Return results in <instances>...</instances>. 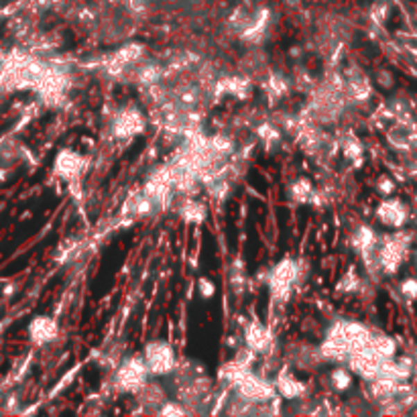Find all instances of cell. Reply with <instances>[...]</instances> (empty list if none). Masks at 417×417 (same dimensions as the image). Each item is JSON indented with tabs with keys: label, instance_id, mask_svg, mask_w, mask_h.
Listing matches in <instances>:
<instances>
[{
	"label": "cell",
	"instance_id": "obj_1",
	"mask_svg": "<svg viewBox=\"0 0 417 417\" xmlns=\"http://www.w3.org/2000/svg\"><path fill=\"white\" fill-rule=\"evenodd\" d=\"M368 334H371V326L357 320H336L334 324H330L324 334V340L320 344L326 362L346 364L348 358L352 357L360 346H364Z\"/></svg>",
	"mask_w": 417,
	"mask_h": 417
},
{
	"label": "cell",
	"instance_id": "obj_2",
	"mask_svg": "<svg viewBox=\"0 0 417 417\" xmlns=\"http://www.w3.org/2000/svg\"><path fill=\"white\" fill-rule=\"evenodd\" d=\"M299 271L298 261L285 257L281 259L275 267L267 271V281L265 285L269 287V296L273 301H277L279 305L287 303L291 296H293V289L299 283Z\"/></svg>",
	"mask_w": 417,
	"mask_h": 417
},
{
	"label": "cell",
	"instance_id": "obj_3",
	"mask_svg": "<svg viewBox=\"0 0 417 417\" xmlns=\"http://www.w3.org/2000/svg\"><path fill=\"white\" fill-rule=\"evenodd\" d=\"M153 379L145 364V358L141 357H128L122 358L117 368H114V389L120 393H128V395H137L141 389L147 385V381Z\"/></svg>",
	"mask_w": 417,
	"mask_h": 417
},
{
	"label": "cell",
	"instance_id": "obj_4",
	"mask_svg": "<svg viewBox=\"0 0 417 417\" xmlns=\"http://www.w3.org/2000/svg\"><path fill=\"white\" fill-rule=\"evenodd\" d=\"M143 358L145 364L149 368L153 379H163V377H171L178 368L179 360L176 355V348L167 342V340H149L143 348Z\"/></svg>",
	"mask_w": 417,
	"mask_h": 417
},
{
	"label": "cell",
	"instance_id": "obj_5",
	"mask_svg": "<svg viewBox=\"0 0 417 417\" xmlns=\"http://www.w3.org/2000/svg\"><path fill=\"white\" fill-rule=\"evenodd\" d=\"M232 391H235V395H239L244 401L255 403V405L271 403V401H275L279 397L275 383L269 381L267 377H263V375H257L253 368L248 373H244L239 381L232 385Z\"/></svg>",
	"mask_w": 417,
	"mask_h": 417
},
{
	"label": "cell",
	"instance_id": "obj_6",
	"mask_svg": "<svg viewBox=\"0 0 417 417\" xmlns=\"http://www.w3.org/2000/svg\"><path fill=\"white\" fill-rule=\"evenodd\" d=\"M409 244L411 239L405 232H395L383 237L379 242V265L381 273L385 275H395L401 265L405 263L407 255H409Z\"/></svg>",
	"mask_w": 417,
	"mask_h": 417
},
{
	"label": "cell",
	"instance_id": "obj_7",
	"mask_svg": "<svg viewBox=\"0 0 417 417\" xmlns=\"http://www.w3.org/2000/svg\"><path fill=\"white\" fill-rule=\"evenodd\" d=\"M285 364L296 368L299 373H316L326 364V358L322 355V348L312 342H291L285 348Z\"/></svg>",
	"mask_w": 417,
	"mask_h": 417
},
{
	"label": "cell",
	"instance_id": "obj_8",
	"mask_svg": "<svg viewBox=\"0 0 417 417\" xmlns=\"http://www.w3.org/2000/svg\"><path fill=\"white\" fill-rule=\"evenodd\" d=\"M145 126H147V119L143 110L135 106H126V108H120L112 119V137L119 141H133L135 137L145 133Z\"/></svg>",
	"mask_w": 417,
	"mask_h": 417
},
{
	"label": "cell",
	"instance_id": "obj_9",
	"mask_svg": "<svg viewBox=\"0 0 417 417\" xmlns=\"http://www.w3.org/2000/svg\"><path fill=\"white\" fill-rule=\"evenodd\" d=\"M275 389L277 395L285 401H303L307 395V385L296 375V368H291L289 364H283L277 368L275 373Z\"/></svg>",
	"mask_w": 417,
	"mask_h": 417
},
{
	"label": "cell",
	"instance_id": "obj_10",
	"mask_svg": "<svg viewBox=\"0 0 417 417\" xmlns=\"http://www.w3.org/2000/svg\"><path fill=\"white\" fill-rule=\"evenodd\" d=\"M88 167V161L84 155H80L78 151L74 149H61L53 161V171L56 176L61 178L67 183H76L78 179L84 176Z\"/></svg>",
	"mask_w": 417,
	"mask_h": 417
},
{
	"label": "cell",
	"instance_id": "obj_11",
	"mask_svg": "<svg viewBox=\"0 0 417 417\" xmlns=\"http://www.w3.org/2000/svg\"><path fill=\"white\" fill-rule=\"evenodd\" d=\"M375 218L393 230H399L407 224V218H409V208L403 200L399 198H393L387 196L379 202V206L375 210Z\"/></svg>",
	"mask_w": 417,
	"mask_h": 417
},
{
	"label": "cell",
	"instance_id": "obj_12",
	"mask_svg": "<svg viewBox=\"0 0 417 417\" xmlns=\"http://www.w3.org/2000/svg\"><path fill=\"white\" fill-rule=\"evenodd\" d=\"M242 340H244V346L250 348L253 352H257L259 357L271 352L273 346H275L273 330L269 328L267 324H263L261 320H250V322L244 326Z\"/></svg>",
	"mask_w": 417,
	"mask_h": 417
},
{
	"label": "cell",
	"instance_id": "obj_13",
	"mask_svg": "<svg viewBox=\"0 0 417 417\" xmlns=\"http://www.w3.org/2000/svg\"><path fill=\"white\" fill-rule=\"evenodd\" d=\"M344 92H346V100L352 102H366L373 96V82L368 78V74L358 67L350 65L344 74Z\"/></svg>",
	"mask_w": 417,
	"mask_h": 417
},
{
	"label": "cell",
	"instance_id": "obj_14",
	"mask_svg": "<svg viewBox=\"0 0 417 417\" xmlns=\"http://www.w3.org/2000/svg\"><path fill=\"white\" fill-rule=\"evenodd\" d=\"M27 332H29V340L35 346H47V344H51V342L58 340L60 324L51 316H35L31 320Z\"/></svg>",
	"mask_w": 417,
	"mask_h": 417
},
{
	"label": "cell",
	"instance_id": "obj_15",
	"mask_svg": "<svg viewBox=\"0 0 417 417\" xmlns=\"http://www.w3.org/2000/svg\"><path fill=\"white\" fill-rule=\"evenodd\" d=\"M176 212L183 222H189V224H202L208 218V206L196 200L194 196H181Z\"/></svg>",
	"mask_w": 417,
	"mask_h": 417
},
{
	"label": "cell",
	"instance_id": "obj_16",
	"mask_svg": "<svg viewBox=\"0 0 417 417\" xmlns=\"http://www.w3.org/2000/svg\"><path fill=\"white\" fill-rule=\"evenodd\" d=\"M137 401L147 409V411H159L161 407H163V403L167 401V389L163 387L161 383H157V381H147V385L141 389L137 395Z\"/></svg>",
	"mask_w": 417,
	"mask_h": 417
},
{
	"label": "cell",
	"instance_id": "obj_17",
	"mask_svg": "<svg viewBox=\"0 0 417 417\" xmlns=\"http://www.w3.org/2000/svg\"><path fill=\"white\" fill-rule=\"evenodd\" d=\"M250 78L246 74H237V76H222L216 82V92L235 96V98H248L250 96Z\"/></svg>",
	"mask_w": 417,
	"mask_h": 417
},
{
	"label": "cell",
	"instance_id": "obj_18",
	"mask_svg": "<svg viewBox=\"0 0 417 417\" xmlns=\"http://www.w3.org/2000/svg\"><path fill=\"white\" fill-rule=\"evenodd\" d=\"M328 385L334 393H348L355 385V373L348 364H336L328 373Z\"/></svg>",
	"mask_w": 417,
	"mask_h": 417
},
{
	"label": "cell",
	"instance_id": "obj_19",
	"mask_svg": "<svg viewBox=\"0 0 417 417\" xmlns=\"http://www.w3.org/2000/svg\"><path fill=\"white\" fill-rule=\"evenodd\" d=\"M263 88H265V92L269 94V98H271L273 102H277V100H281L283 96L289 94L291 82H289V78L283 76L281 71H271V69H269L267 76H265V82H263Z\"/></svg>",
	"mask_w": 417,
	"mask_h": 417
},
{
	"label": "cell",
	"instance_id": "obj_20",
	"mask_svg": "<svg viewBox=\"0 0 417 417\" xmlns=\"http://www.w3.org/2000/svg\"><path fill=\"white\" fill-rule=\"evenodd\" d=\"M338 149L340 153L344 155V159H348V161H362V157H364V145H362V141L358 139L355 133H344L340 139H338Z\"/></svg>",
	"mask_w": 417,
	"mask_h": 417
},
{
	"label": "cell",
	"instance_id": "obj_21",
	"mask_svg": "<svg viewBox=\"0 0 417 417\" xmlns=\"http://www.w3.org/2000/svg\"><path fill=\"white\" fill-rule=\"evenodd\" d=\"M318 189L314 187V183L307 178H298L291 185H289V198L296 202V204H312L314 198H316Z\"/></svg>",
	"mask_w": 417,
	"mask_h": 417
},
{
	"label": "cell",
	"instance_id": "obj_22",
	"mask_svg": "<svg viewBox=\"0 0 417 417\" xmlns=\"http://www.w3.org/2000/svg\"><path fill=\"white\" fill-rule=\"evenodd\" d=\"M360 285H362V281H360V277H358L357 269L350 267L346 269V271L342 273V277L338 279L336 291H338V293H344V296H350V293L360 291Z\"/></svg>",
	"mask_w": 417,
	"mask_h": 417
},
{
	"label": "cell",
	"instance_id": "obj_23",
	"mask_svg": "<svg viewBox=\"0 0 417 417\" xmlns=\"http://www.w3.org/2000/svg\"><path fill=\"white\" fill-rule=\"evenodd\" d=\"M196 287H198V293H200V298L204 299V301L214 299L216 293H218V287H216V283L210 277H200L198 283H196Z\"/></svg>",
	"mask_w": 417,
	"mask_h": 417
},
{
	"label": "cell",
	"instance_id": "obj_24",
	"mask_svg": "<svg viewBox=\"0 0 417 417\" xmlns=\"http://www.w3.org/2000/svg\"><path fill=\"white\" fill-rule=\"evenodd\" d=\"M399 293H401V298L405 299V301H409V303L417 301V279L416 277H407V279H403V281L399 283Z\"/></svg>",
	"mask_w": 417,
	"mask_h": 417
},
{
	"label": "cell",
	"instance_id": "obj_25",
	"mask_svg": "<svg viewBox=\"0 0 417 417\" xmlns=\"http://www.w3.org/2000/svg\"><path fill=\"white\" fill-rule=\"evenodd\" d=\"M395 189H397V185H395L393 178H389V176H381V178L377 179V192H379L383 198L393 196V194H395Z\"/></svg>",
	"mask_w": 417,
	"mask_h": 417
},
{
	"label": "cell",
	"instance_id": "obj_26",
	"mask_svg": "<svg viewBox=\"0 0 417 417\" xmlns=\"http://www.w3.org/2000/svg\"><path fill=\"white\" fill-rule=\"evenodd\" d=\"M375 82L383 90H389L395 86V78H393V74L389 69H379L377 76H375Z\"/></svg>",
	"mask_w": 417,
	"mask_h": 417
},
{
	"label": "cell",
	"instance_id": "obj_27",
	"mask_svg": "<svg viewBox=\"0 0 417 417\" xmlns=\"http://www.w3.org/2000/svg\"><path fill=\"white\" fill-rule=\"evenodd\" d=\"M414 360H416V368H417V352H416V355H414Z\"/></svg>",
	"mask_w": 417,
	"mask_h": 417
}]
</instances>
